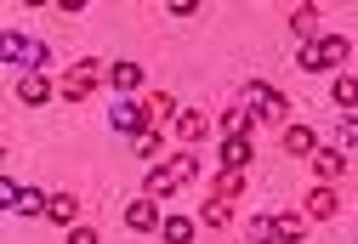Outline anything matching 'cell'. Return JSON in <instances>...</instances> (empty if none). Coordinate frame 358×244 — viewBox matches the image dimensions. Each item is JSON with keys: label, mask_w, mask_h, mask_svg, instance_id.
Here are the masks:
<instances>
[{"label": "cell", "mask_w": 358, "mask_h": 244, "mask_svg": "<svg viewBox=\"0 0 358 244\" xmlns=\"http://www.w3.org/2000/svg\"><path fill=\"white\" fill-rule=\"evenodd\" d=\"M239 103L250 108L256 125H285V114H290V96H285L279 85H267V80H250V85L239 91Z\"/></svg>", "instance_id": "obj_1"}, {"label": "cell", "mask_w": 358, "mask_h": 244, "mask_svg": "<svg viewBox=\"0 0 358 244\" xmlns=\"http://www.w3.org/2000/svg\"><path fill=\"white\" fill-rule=\"evenodd\" d=\"M0 63H17L23 74H46L52 45H46V40H29V34H17V29H6V34H0Z\"/></svg>", "instance_id": "obj_2"}, {"label": "cell", "mask_w": 358, "mask_h": 244, "mask_svg": "<svg viewBox=\"0 0 358 244\" xmlns=\"http://www.w3.org/2000/svg\"><path fill=\"white\" fill-rule=\"evenodd\" d=\"M347 52H352V45H347L341 34H319L313 45H301L296 69H301V74H336V69L347 63Z\"/></svg>", "instance_id": "obj_3"}, {"label": "cell", "mask_w": 358, "mask_h": 244, "mask_svg": "<svg viewBox=\"0 0 358 244\" xmlns=\"http://www.w3.org/2000/svg\"><path fill=\"white\" fill-rule=\"evenodd\" d=\"M103 80H108V74H103L97 63H74V69L63 74V85H57V91H63V103H92Z\"/></svg>", "instance_id": "obj_4"}, {"label": "cell", "mask_w": 358, "mask_h": 244, "mask_svg": "<svg viewBox=\"0 0 358 244\" xmlns=\"http://www.w3.org/2000/svg\"><path fill=\"white\" fill-rule=\"evenodd\" d=\"M148 125H154V114H148V103H137V96H120V108L108 114V131L114 136H131V142H137Z\"/></svg>", "instance_id": "obj_5"}, {"label": "cell", "mask_w": 358, "mask_h": 244, "mask_svg": "<svg viewBox=\"0 0 358 244\" xmlns=\"http://www.w3.org/2000/svg\"><path fill=\"white\" fill-rule=\"evenodd\" d=\"M301 216H307V222H336V216H341V193H336V182H313V187L301 193Z\"/></svg>", "instance_id": "obj_6"}, {"label": "cell", "mask_w": 358, "mask_h": 244, "mask_svg": "<svg viewBox=\"0 0 358 244\" xmlns=\"http://www.w3.org/2000/svg\"><path fill=\"white\" fill-rule=\"evenodd\" d=\"M159 222H165L159 216V199H148V193H137V199L125 205V227L131 233H159Z\"/></svg>", "instance_id": "obj_7"}, {"label": "cell", "mask_w": 358, "mask_h": 244, "mask_svg": "<svg viewBox=\"0 0 358 244\" xmlns=\"http://www.w3.org/2000/svg\"><path fill=\"white\" fill-rule=\"evenodd\" d=\"M171 131H176V142H205V136L216 131V120H210L205 108H182V114L171 120Z\"/></svg>", "instance_id": "obj_8"}, {"label": "cell", "mask_w": 358, "mask_h": 244, "mask_svg": "<svg viewBox=\"0 0 358 244\" xmlns=\"http://www.w3.org/2000/svg\"><path fill=\"white\" fill-rule=\"evenodd\" d=\"M313 148H319L313 125H285V131H279V154H290V159H313Z\"/></svg>", "instance_id": "obj_9"}, {"label": "cell", "mask_w": 358, "mask_h": 244, "mask_svg": "<svg viewBox=\"0 0 358 244\" xmlns=\"http://www.w3.org/2000/svg\"><path fill=\"white\" fill-rule=\"evenodd\" d=\"M313 176H319V182H341L347 176V154L336 148V142H330V148H324V142L313 148Z\"/></svg>", "instance_id": "obj_10"}, {"label": "cell", "mask_w": 358, "mask_h": 244, "mask_svg": "<svg viewBox=\"0 0 358 244\" xmlns=\"http://www.w3.org/2000/svg\"><path fill=\"white\" fill-rule=\"evenodd\" d=\"M256 159V142L250 136H222V171H245Z\"/></svg>", "instance_id": "obj_11"}, {"label": "cell", "mask_w": 358, "mask_h": 244, "mask_svg": "<svg viewBox=\"0 0 358 244\" xmlns=\"http://www.w3.org/2000/svg\"><path fill=\"white\" fill-rule=\"evenodd\" d=\"M52 80L46 74H17V103H29V108H40V103H52Z\"/></svg>", "instance_id": "obj_12"}, {"label": "cell", "mask_w": 358, "mask_h": 244, "mask_svg": "<svg viewBox=\"0 0 358 244\" xmlns=\"http://www.w3.org/2000/svg\"><path fill=\"white\" fill-rule=\"evenodd\" d=\"M108 85H114L120 96H137V91H143V63H131V57L114 63V69H108Z\"/></svg>", "instance_id": "obj_13"}, {"label": "cell", "mask_w": 358, "mask_h": 244, "mask_svg": "<svg viewBox=\"0 0 358 244\" xmlns=\"http://www.w3.org/2000/svg\"><path fill=\"white\" fill-rule=\"evenodd\" d=\"M301 238H307V216H301V210L273 216V244H301Z\"/></svg>", "instance_id": "obj_14"}, {"label": "cell", "mask_w": 358, "mask_h": 244, "mask_svg": "<svg viewBox=\"0 0 358 244\" xmlns=\"http://www.w3.org/2000/svg\"><path fill=\"white\" fill-rule=\"evenodd\" d=\"M216 131H222V136H250V131H256V120H250V108H245V103H234V108H222Z\"/></svg>", "instance_id": "obj_15"}, {"label": "cell", "mask_w": 358, "mask_h": 244, "mask_svg": "<svg viewBox=\"0 0 358 244\" xmlns=\"http://www.w3.org/2000/svg\"><path fill=\"white\" fill-rule=\"evenodd\" d=\"M290 34H296L301 45L319 40V6H296V12H290Z\"/></svg>", "instance_id": "obj_16"}, {"label": "cell", "mask_w": 358, "mask_h": 244, "mask_svg": "<svg viewBox=\"0 0 358 244\" xmlns=\"http://www.w3.org/2000/svg\"><path fill=\"white\" fill-rule=\"evenodd\" d=\"M46 222H57V227H74V222H80V199H74V193H52Z\"/></svg>", "instance_id": "obj_17"}, {"label": "cell", "mask_w": 358, "mask_h": 244, "mask_svg": "<svg viewBox=\"0 0 358 244\" xmlns=\"http://www.w3.org/2000/svg\"><path fill=\"white\" fill-rule=\"evenodd\" d=\"M176 187H182V182L171 176V165H154V171H148V182H143V193H148V199H171Z\"/></svg>", "instance_id": "obj_18"}, {"label": "cell", "mask_w": 358, "mask_h": 244, "mask_svg": "<svg viewBox=\"0 0 358 244\" xmlns=\"http://www.w3.org/2000/svg\"><path fill=\"white\" fill-rule=\"evenodd\" d=\"M330 103H336L341 114H352V108H358V74H336V85H330Z\"/></svg>", "instance_id": "obj_19"}, {"label": "cell", "mask_w": 358, "mask_h": 244, "mask_svg": "<svg viewBox=\"0 0 358 244\" xmlns=\"http://www.w3.org/2000/svg\"><path fill=\"white\" fill-rule=\"evenodd\" d=\"M239 193H245V171H216V182H210V199H239Z\"/></svg>", "instance_id": "obj_20"}, {"label": "cell", "mask_w": 358, "mask_h": 244, "mask_svg": "<svg viewBox=\"0 0 358 244\" xmlns=\"http://www.w3.org/2000/svg\"><path fill=\"white\" fill-rule=\"evenodd\" d=\"M159 238L165 244H194V216H165L159 222Z\"/></svg>", "instance_id": "obj_21"}, {"label": "cell", "mask_w": 358, "mask_h": 244, "mask_svg": "<svg viewBox=\"0 0 358 244\" xmlns=\"http://www.w3.org/2000/svg\"><path fill=\"white\" fill-rule=\"evenodd\" d=\"M199 222H205V227H228V222H234V205H228V199H205V205H199Z\"/></svg>", "instance_id": "obj_22"}, {"label": "cell", "mask_w": 358, "mask_h": 244, "mask_svg": "<svg viewBox=\"0 0 358 244\" xmlns=\"http://www.w3.org/2000/svg\"><path fill=\"white\" fill-rule=\"evenodd\" d=\"M46 205H52V193H40V187L17 193V216H46Z\"/></svg>", "instance_id": "obj_23"}, {"label": "cell", "mask_w": 358, "mask_h": 244, "mask_svg": "<svg viewBox=\"0 0 358 244\" xmlns=\"http://www.w3.org/2000/svg\"><path fill=\"white\" fill-rule=\"evenodd\" d=\"M131 148H137V159H148V165H154V159H165V136H159V131H143L137 142H131Z\"/></svg>", "instance_id": "obj_24"}, {"label": "cell", "mask_w": 358, "mask_h": 244, "mask_svg": "<svg viewBox=\"0 0 358 244\" xmlns=\"http://www.w3.org/2000/svg\"><path fill=\"white\" fill-rule=\"evenodd\" d=\"M336 148H341V154L358 148V114H341V120H336Z\"/></svg>", "instance_id": "obj_25"}, {"label": "cell", "mask_w": 358, "mask_h": 244, "mask_svg": "<svg viewBox=\"0 0 358 244\" xmlns=\"http://www.w3.org/2000/svg\"><path fill=\"white\" fill-rule=\"evenodd\" d=\"M148 114H154V120H176L182 108H176V96H171V91H154V96H148Z\"/></svg>", "instance_id": "obj_26"}, {"label": "cell", "mask_w": 358, "mask_h": 244, "mask_svg": "<svg viewBox=\"0 0 358 244\" xmlns=\"http://www.w3.org/2000/svg\"><path fill=\"white\" fill-rule=\"evenodd\" d=\"M171 176H176V182L188 187V182L199 176V159H194V154H171Z\"/></svg>", "instance_id": "obj_27"}, {"label": "cell", "mask_w": 358, "mask_h": 244, "mask_svg": "<svg viewBox=\"0 0 358 244\" xmlns=\"http://www.w3.org/2000/svg\"><path fill=\"white\" fill-rule=\"evenodd\" d=\"M63 244H103V233H97L92 222H74V227L63 233Z\"/></svg>", "instance_id": "obj_28"}, {"label": "cell", "mask_w": 358, "mask_h": 244, "mask_svg": "<svg viewBox=\"0 0 358 244\" xmlns=\"http://www.w3.org/2000/svg\"><path fill=\"white\" fill-rule=\"evenodd\" d=\"M245 238H250V244H273V216H256V222L245 227Z\"/></svg>", "instance_id": "obj_29"}, {"label": "cell", "mask_w": 358, "mask_h": 244, "mask_svg": "<svg viewBox=\"0 0 358 244\" xmlns=\"http://www.w3.org/2000/svg\"><path fill=\"white\" fill-rule=\"evenodd\" d=\"M17 193H23V187H17L12 176H0V205H6V210H17Z\"/></svg>", "instance_id": "obj_30"}]
</instances>
